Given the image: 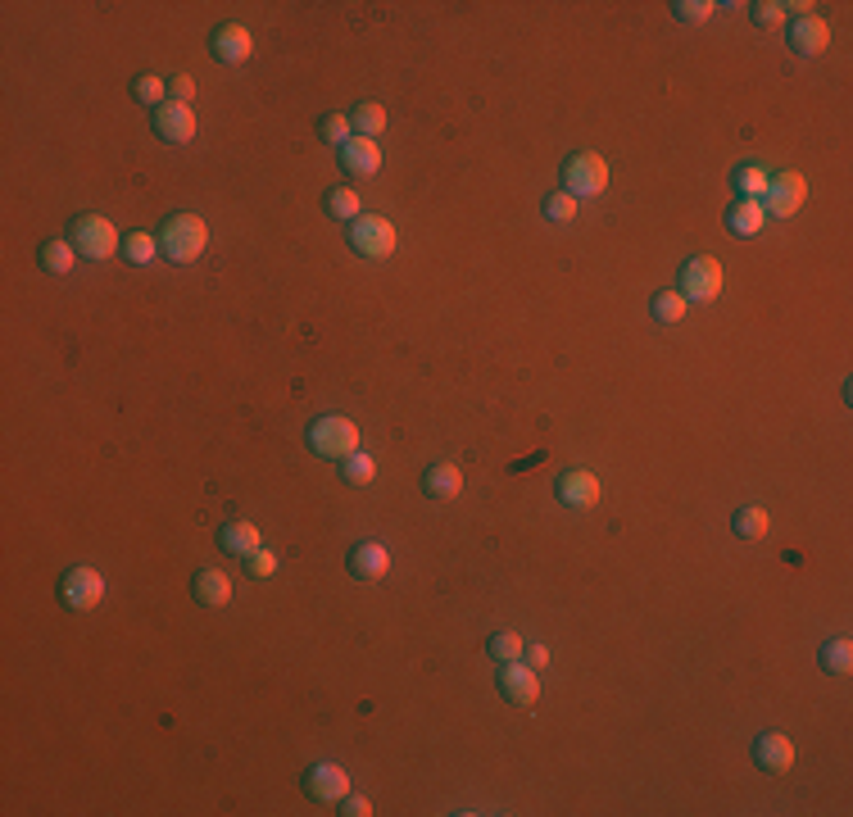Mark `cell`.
I'll list each match as a JSON object with an SVG mask.
<instances>
[{"label":"cell","mask_w":853,"mask_h":817,"mask_svg":"<svg viewBox=\"0 0 853 817\" xmlns=\"http://www.w3.org/2000/svg\"><path fill=\"white\" fill-rule=\"evenodd\" d=\"M155 241H159V255L164 259L191 264V259H200V250L209 246V227H205V218H196V214H173V218H164Z\"/></svg>","instance_id":"6da1fadb"},{"label":"cell","mask_w":853,"mask_h":817,"mask_svg":"<svg viewBox=\"0 0 853 817\" xmlns=\"http://www.w3.org/2000/svg\"><path fill=\"white\" fill-rule=\"evenodd\" d=\"M304 445H309L318 459H336V463H341L345 454L359 450V427H354L350 418H341V414H323V418H314V423H309Z\"/></svg>","instance_id":"7a4b0ae2"},{"label":"cell","mask_w":853,"mask_h":817,"mask_svg":"<svg viewBox=\"0 0 853 817\" xmlns=\"http://www.w3.org/2000/svg\"><path fill=\"white\" fill-rule=\"evenodd\" d=\"M345 241H350V250L354 255H363V259H386V255H395V227H391V218H382V214H359L350 227H345Z\"/></svg>","instance_id":"3957f363"},{"label":"cell","mask_w":853,"mask_h":817,"mask_svg":"<svg viewBox=\"0 0 853 817\" xmlns=\"http://www.w3.org/2000/svg\"><path fill=\"white\" fill-rule=\"evenodd\" d=\"M563 191H568L572 200H586V196H599V191L608 187V164L599 155H590V150H577V155L563 159Z\"/></svg>","instance_id":"277c9868"},{"label":"cell","mask_w":853,"mask_h":817,"mask_svg":"<svg viewBox=\"0 0 853 817\" xmlns=\"http://www.w3.org/2000/svg\"><path fill=\"white\" fill-rule=\"evenodd\" d=\"M69 241H73V250H78L82 259H109L118 246H123V241H118V232H114V223H109V218H100V214H78V218H73Z\"/></svg>","instance_id":"5b68a950"},{"label":"cell","mask_w":853,"mask_h":817,"mask_svg":"<svg viewBox=\"0 0 853 817\" xmlns=\"http://www.w3.org/2000/svg\"><path fill=\"white\" fill-rule=\"evenodd\" d=\"M105 600V577H100L96 568H69L64 577H59V604L64 609H96V604Z\"/></svg>","instance_id":"8992f818"},{"label":"cell","mask_w":853,"mask_h":817,"mask_svg":"<svg viewBox=\"0 0 853 817\" xmlns=\"http://www.w3.org/2000/svg\"><path fill=\"white\" fill-rule=\"evenodd\" d=\"M681 300H717V291H722V264L708 255H695L681 264Z\"/></svg>","instance_id":"52a82bcc"},{"label":"cell","mask_w":853,"mask_h":817,"mask_svg":"<svg viewBox=\"0 0 853 817\" xmlns=\"http://www.w3.org/2000/svg\"><path fill=\"white\" fill-rule=\"evenodd\" d=\"M150 123H155V137L168 146H182V141L196 137V114L182 100H164L159 109H150Z\"/></svg>","instance_id":"ba28073f"},{"label":"cell","mask_w":853,"mask_h":817,"mask_svg":"<svg viewBox=\"0 0 853 817\" xmlns=\"http://www.w3.org/2000/svg\"><path fill=\"white\" fill-rule=\"evenodd\" d=\"M804 196H808V182L799 178V173H776V178L767 182V196L758 200V205H763V214L790 218L799 205H804Z\"/></svg>","instance_id":"9c48e42d"},{"label":"cell","mask_w":853,"mask_h":817,"mask_svg":"<svg viewBox=\"0 0 853 817\" xmlns=\"http://www.w3.org/2000/svg\"><path fill=\"white\" fill-rule=\"evenodd\" d=\"M304 795L323 799V804H341L350 795V772L336 768V763H314V768L304 772Z\"/></svg>","instance_id":"30bf717a"},{"label":"cell","mask_w":853,"mask_h":817,"mask_svg":"<svg viewBox=\"0 0 853 817\" xmlns=\"http://www.w3.org/2000/svg\"><path fill=\"white\" fill-rule=\"evenodd\" d=\"M500 695L509 699L513 709H531L540 699V677H536V668H527V663H504L500 668Z\"/></svg>","instance_id":"8fae6325"},{"label":"cell","mask_w":853,"mask_h":817,"mask_svg":"<svg viewBox=\"0 0 853 817\" xmlns=\"http://www.w3.org/2000/svg\"><path fill=\"white\" fill-rule=\"evenodd\" d=\"M209 50H214V60H223V64H246L250 55H255V37H250L241 23H223V28H214V37H209Z\"/></svg>","instance_id":"7c38bea8"},{"label":"cell","mask_w":853,"mask_h":817,"mask_svg":"<svg viewBox=\"0 0 853 817\" xmlns=\"http://www.w3.org/2000/svg\"><path fill=\"white\" fill-rule=\"evenodd\" d=\"M554 495H559V504H568V509H590V504L599 500V477L586 473V468H568V473L554 482Z\"/></svg>","instance_id":"4fadbf2b"},{"label":"cell","mask_w":853,"mask_h":817,"mask_svg":"<svg viewBox=\"0 0 853 817\" xmlns=\"http://www.w3.org/2000/svg\"><path fill=\"white\" fill-rule=\"evenodd\" d=\"M345 568H350V577L359 581H377L386 577V568H391V550L377 541H359L350 554H345Z\"/></svg>","instance_id":"5bb4252c"},{"label":"cell","mask_w":853,"mask_h":817,"mask_svg":"<svg viewBox=\"0 0 853 817\" xmlns=\"http://www.w3.org/2000/svg\"><path fill=\"white\" fill-rule=\"evenodd\" d=\"M754 763L763 772H790L795 768V745H790V736H781V731H763V736L754 740Z\"/></svg>","instance_id":"9a60e30c"},{"label":"cell","mask_w":853,"mask_h":817,"mask_svg":"<svg viewBox=\"0 0 853 817\" xmlns=\"http://www.w3.org/2000/svg\"><path fill=\"white\" fill-rule=\"evenodd\" d=\"M341 168L350 173V178H373L377 168H382V150H377V141L350 137L341 146Z\"/></svg>","instance_id":"2e32d148"},{"label":"cell","mask_w":853,"mask_h":817,"mask_svg":"<svg viewBox=\"0 0 853 817\" xmlns=\"http://www.w3.org/2000/svg\"><path fill=\"white\" fill-rule=\"evenodd\" d=\"M826 46H831V28H826V19H813V14L795 19V28H790V50H795V55H822Z\"/></svg>","instance_id":"e0dca14e"},{"label":"cell","mask_w":853,"mask_h":817,"mask_svg":"<svg viewBox=\"0 0 853 817\" xmlns=\"http://www.w3.org/2000/svg\"><path fill=\"white\" fill-rule=\"evenodd\" d=\"M191 595H196V604H205V609H218V604L232 600V577L218 568H200L196 577H191Z\"/></svg>","instance_id":"ac0fdd59"},{"label":"cell","mask_w":853,"mask_h":817,"mask_svg":"<svg viewBox=\"0 0 853 817\" xmlns=\"http://www.w3.org/2000/svg\"><path fill=\"white\" fill-rule=\"evenodd\" d=\"M218 550L232 554V559H246V554H255V550H259L255 522H246V518L223 522V527H218Z\"/></svg>","instance_id":"d6986e66"},{"label":"cell","mask_w":853,"mask_h":817,"mask_svg":"<svg viewBox=\"0 0 853 817\" xmlns=\"http://www.w3.org/2000/svg\"><path fill=\"white\" fill-rule=\"evenodd\" d=\"M463 491V473L454 463H432L427 473H422V495L427 500H454Z\"/></svg>","instance_id":"ffe728a7"},{"label":"cell","mask_w":853,"mask_h":817,"mask_svg":"<svg viewBox=\"0 0 853 817\" xmlns=\"http://www.w3.org/2000/svg\"><path fill=\"white\" fill-rule=\"evenodd\" d=\"M763 223H767V214H763L758 200H736V205L726 209V232H731V237H758Z\"/></svg>","instance_id":"44dd1931"},{"label":"cell","mask_w":853,"mask_h":817,"mask_svg":"<svg viewBox=\"0 0 853 817\" xmlns=\"http://www.w3.org/2000/svg\"><path fill=\"white\" fill-rule=\"evenodd\" d=\"M767 182H772V173H767L763 164H740L736 173H731V191H736L740 200H763Z\"/></svg>","instance_id":"7402d4cb"},{"label":"cell","mask_w":853,"mask_h":817,"mask_svg":"<svg viewBox=\"0 0 853 817\" xmlns=\"http://www.w3.org/2000/svg\"><path fill=\"white\" fill-rule=\"evenodd\" d=\"M386 109L377 105V100H363V105H354V114H350V128H354V137H368V141H377V132H386Z\"/></svg>","instance_id":"603a6c76"},{"label":"cell","mask_w":853,"mask_h":817,"mask_svg":"<svg viewBox=\"0 0 853 817\" xmlns=\"http://www.w3.org/2000/svg\"><path fill=\"white\" fill-rule=\"evenodd\" d=\"M73 259H78V250H73V241H46V246L37 250V264L46 268V273H55V277L73 273Z\"/></svg>","instance_id":"cb8c5ba5"},{"label":"cell","mask_w":853,"mask_h":817,"mask_svg":"<svg viewBox=\"0 0 853 817\" xmlns=\"http://www.w3.org/2000/svg\"><path fill=\"white\" fill-rule=\"evenodd\" d=\"M323 209L336 218V223H354V218L363 214V209H359V191H350V187H332V191H327Z\"/></svg>","instance_id":"d4e9b609"},{"label":"cell","mask_w":853,"mask_h":817,"mask_svg":"<svg viewBox=\"0 0 853 817\" xmlns=\"http://www.w3.org/2000/svg\"><path fill=\"white\" fill-rule=\"evenodd\" d=\"M373 477H377L373 454L354 450V454H345V459H341V482H345V486H368Z\"/></svg>","instance_id":"484cf974"},{"label":"cell","mask_w":853,"mask_h":817,"mask_svg":"<svg viewBox=\"0 0 853 817\" xmlns=\"http://www.w3.org/2000/svg\"><path fill=\"white\" fill-rule=\"evenodd\" d=\"M731 532H736L740 541H758V536H767V513L758 509V504H745V509H736V518H731Z\"/></svg>","instance_id":"4316f807"},{"label":"cell","mask_w":853,"mask_h":817,"mask_svg":"<svg viewBox=\"0 0 853 817\" xmlns=\"http://www.w3.org/2000/svg\"><path fill=\"white\" fill-rule=\"evenodd\" d=\"M649 314H654V323L672 327L686 318V300H681V291H658L654 300H649Z\"/></svg>","instance_id":"83f0119b"},{"label":"cell","mask_w":853,"mask_h":817,"mask_svg":"<svg viewBox=\"0 0 853 817\" xmlns=\"http://www.w3.org/2000/svg\"><path fill=\"white\" fill-rule=\"evenodd\" d=\"M817 659H822V672L844 677V672L853 668V645H849V640H826L822 650H817Z\"/></svg>","instance_id":"f1b7e54d"},{"label":"cell","mask_w":853,"mask_h":817,"mask_svg":"<svg viewBox=\"0 0 853 817\" xmlns=\"http://www.w3.org/2000/svg\"><path fill=\"white\" fill-rule=\"evenodd\" d=\"M318 137H323L327 146H336V150H341L345 141L354 137V128H350V114H323V119H318Z\"/></svg>","instance_id":"f546056e"},{"label":"cell","mask_w":853,"mask_h":817,"mask_svg":"<svg viewBox=\"0 0 853 817\" xmlns=\"http://www.w3.org/2000/svg\"><path fill=\"white\" fill-rule=\"evenodd\" d=\"M486 654H491L495 663H518L522 659V636H513V631H495V636L486 640Z\"/></svg>","instance_id":"4dcf8cb0"},{"label":"cell","mask_w":853,"mask_h":817,"mask_svg":"<svg viewBox=\"0 0 853 817\" xmlns=\"http://www.w3.org/2000/svg\"><path fill=\"white\" fill-rule=\"evenodd\" d=\"M132 100H141V105H150V109H159L168 100V82L164 78H132Z\"/></svg>","instance_id":"1f68e13d"},{"label":"cell","mask_w":853,"mask_h":817,"mask_svg":"<svg viewBox=\"0 0 853 817\" xmlns=\"http://www.w3.org/2000/svg\"><path fill=\"white\" fill-rule=\"evenodd\" d=\"M159 255V241L155 237H146V232H132L128 241H123V259H128V264H150V259Z\"/></svg>","instance_id":"d6a6232c"},{"label":"cell","mask_w":853,"mask_h":817,"mask_svg":"<svg viewBox=\"0 0 853 817\" xmlns=\"http://www.w3.org/2000/svg\"><path fill=\"white\" fill-rule=\"evenodd\" d=\"M577 205L581 200H572L568 191H554V196H545V218H550V223H572V218H577Z\"/></svg>","instance_id":"836d02e7"},{"label":"cell","mask_w":853,"mask_h":817,"mask_svg":"<svg viewBox=\"0 0 853 817\" xmlns=\"http://www.w3.org/2000/svg\"><path fill=\"white\" fill-rule=\"evenodd\" d=\"M241 563H246V577H255V581H264V577H273V572H277V554L264 550V545H259L255 554H246Z\"/></svg>","instance_id":"e575fe53"},{"label":"cell","mask_w":853,"mask_h":817,"mask_svg":"<svg viewBox=\"0 0 853 817\" xmlns=\"http://www.w3.org/2000/svg\"><path fill=\"white\" fill-rule=\"evenodd\" d=\"M713 0H677V5H672V14H677L681 23H704V19H713Z\"/></svg>","instance_id":"d590c367"},{"label":"cell","mask_w":853,"mask_h":817,"mask_svg":"<svg viewBox=\"0 0 853 817\" xmlns=\"http://www.w3.org/2000/svg\"><path fill=\"white\" fill-rule=\"evenodd\" d=\"M781 19H785V5H776V0H758V5H754V23H758V28H776Z\"/></svg>","instance_id":"8d00e7d4"},{"label":"cell","mask_w":853,"mask_h":817,"mask_svg":"<svg viewBox=\"0 0 853 817\" xmlns=\"http://www.w3.org/2000/svg\"><path fill=\"white\" fill-rule=\"evenodd\" d=\"M191 96H196V82H191L187 73L168 78V100H182V105H191Z\"/></svg>","instance_id":"74e56055"},{"label":"cell","mask_w":853,"mask_h":817,"mask_svg":"<svg viewBox=\"0 0 853 817\" xmlns=\"http://www.w3.org/2000/svg\"><path fill=\"white\" fill-rule=\"evenodd\" d=\"M341 813H345V817H368V813H373V804H368L363 795H345V799H341Z\"/></svg>","instance_id":"f35d334b"},{"label":"cell","mask_w":853,"mask_h":817,"mask_svg":"<svg viewBox=\"0 0 853 817\" xmlns=\"http://www.w3.org/2000/svg\"><path fill=\"white\" fill-rule=\"evenodd\" d=\"M522 659H527V668H545V663H550V650H545V645H522Z\"/></svg>","instance_id":"ab89813d"}]
</instances>
